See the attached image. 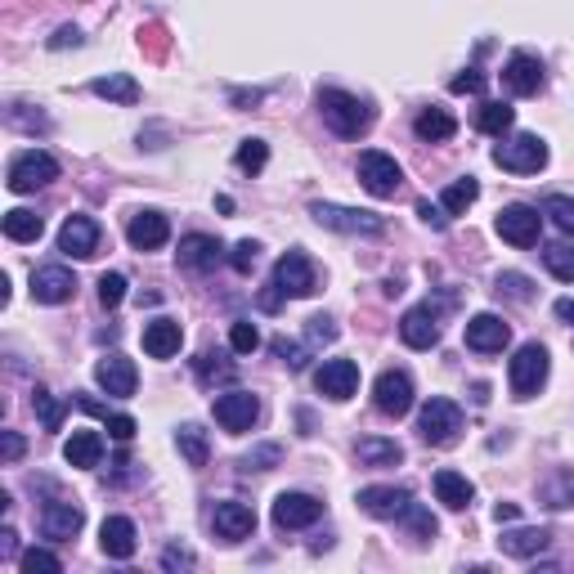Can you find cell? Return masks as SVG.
<instances>
[{"label":"cell","mask_w":574,"mask_h":574,"mask_svg":"<svg viewBox=\"0 0 574 574\" xmlns=\"http://www.w3.org/2000/svg\"><path fill=\"white\" fill-rule=\"evenodd\" d=\"M319 113L341 140H359V135L373 126V108L359 95H350V90H332V86L319 90Z\"/></svg>","instance_id":"1"},{"label":"cell","mask_w":574,"mask_h":574,"mask_svg":"<svg viewBox=\"0 0 574 574\" xmlns=\"http://www.w3.org/2000/svg\"><path fill=\"white\" fill-rule=\"evenodd\" d=\"M543 382H548V350H543L539 341H530V346H521L512 355V364H507V386H512L516 400H534V395L543 391Z\"/></svg>","instance_id":"2"},{"label":"cell","mask_w":574,"mask_h":574,"mask_svg":"<svg viewBox=\"0 0 574 574\" xmlns=\"http://www.w3.org/2000/svg\"><path fill=\"white\" fill-rule=\"evenodd\" d=\"M418 431L431 449H449L462 435V409L453 400H427L418 413Z\"/></svg>","instance_id":"3"},{"label":"cell","mask_w":574,"mask_h":574,"mask_svg":"<svg viewBox=\"0 0 574 574\" xmlns=\"http://www.w3.org/2000/svg\"><path fill=\"white\" fill-rule=\"evenodd\" d=\"M494 162L512 175H539L548 166V144L539 135H512L494 148Z\"/></svg>","instance_id":"4"},{"label":"cell","mask_w":574,"mask_h":574,"mask_svg":"<svg viewBox=\"0 0 574 574\" xmlns=\"http://www.w3.org/2000/svg\"><path fill=\"white\" fill-rule=\"evenodd\" d=\"M359 184H364L373 198H395L404 184V171L400 162H395L391 153H377V148H368V153H359Z\"/></svg>","instance_id":"5"},{"label":"cell","mask_w":574,"mask_h":574,"mask_svg":"<svg viewBox=\"0 0 574 574\" xmlns=\"http://www.w3.org/2000/svg\"><path fill=\"white\" fill-rule=\"evenodd\" d=\"M50 180H59V162H54L45 148H27L9 162V189L14 193H32V189H45Z\"/></svg>","instance_id":"6"},{"label":"cell","mask_w":574,"mask_h":574,"mask_svg":"<svg viewBox=\"0 0 574 574\" xmlns=\"http://www.w3.org/2000/svg\"><path fill=\"white\" fill-rule=\"evenodd\" d=\"M310 216L323 229H337V234H382L386 220L373 211H355V207H337V202H314Z\"/></svg>","instance_id":"7"},{"label":"cell","mask_w":574,"mask_h":574,"mask_svg":"<svg viewBox=\"0 0 574 574\" xmlns=\"http://www.w3.org/2000/svg\"><path fill=\"white\" fill-rule=\"evenodd\" d=\"M498 238L512 247H534L539 243V229H543V216L539 207H525V202H512V207L498 211Z\"/></svg>","instance_id":"8"},{"label":"cell","mask_w":574,"mask_h":574,"mask_svg":"<svg viewBox=\"0 0 574 574\" xmlns=\"http://www.w3.org/2000/svg\"><path fill=\"white\" fill-rule=\"evenodd\" d=\"M211 409H216V422L229 435L252 431L256 418H261V400H256L252 391H225V395H216V404H211Z\"/></svg>","instance_id":"9"},{"label":"cell","mask_w":574,"mask_h":574,"mask_svg":"<svg viewBox=\"0 0 574 574\" xmlns=\"http://www.w3.org/2000/svg\"><path fill=\"white\" fill-rule=\"evenodd\" d=\"M373 404L386 418H404V413L413 409V377L400 373V368H386L373 382Z\"/></svg>","instance_id":"10"},{"label":"cell","mask_w":574,"mask_h":574,"mask_svg":"<svg viewBox=\"0 0 574 574\" xmlns=\"http://www.w3.org/2000/svg\"><path fill=\"white\" fill-rule=\"evenodd\" d=\"M355 503L364 507L368 516H377V521H404V516L413 512V494H409V489H395V485H368V489H359Z\"/></svg>","instance_id":"11"},{"label":"cell","mask_w":574,"mask_h":574,"mask_svg":"<svg viewBox=\"0 0 574 574\" xmlns=\"http://www.w3.org/2000/svg\"><path fill=\"white\" fill-rule=\"evenodd\" d=\"M274 283H279L283 296H314L319 270H314V261L305 252H287V256H279V265H274Z\"/></svg>","instance_id":"12"},{"label":"cell","mask_w":574,"mask_h":574,"mask_svg":"<svg viewBox=\"0 0 574 574\" xmlns=\"http://www.w3.org/2000/svg\"><path fill=\"white\" fill-rule=\"evenodd\" d=\"M314 386H319V395H328V400H350V395L359 391V364L355 359H323V368L314 373Z\"/></svg>","instance_id":"13"},{"label":"cell","mask_w":574,"mask_h":574,"mask_svg":"<svg viewBox=\"0 0 574 574\" xmlns=\"http://www.w3.org/2000/svg\"><path fill=\"white\" fill-rule=\"evenodd\" d=\"M323 516V503L314 494H279L274 498V525L279 530H305V525H314Z\"/></svg>","instance_id":"14"},{"label":"cell","mask_w":574,"mask_h":574,"mask_svg":"<svg viewBox=\"0 0 574 574\" xmlns=\"http://www.w3.org/2000/svg\"><path fill=\"white\" fill-rule=\"evenodd\" d=\"M211 525H216V534L225 543H243V539H252V530H256V512L247 503H238V498H225V503H216V512H211Z\"/></svg>","instance_id":"15"},{"label":"cell","mask_w":574,"mask_h":574,"mask_svg":"<svg viewBox=\"0 0 574 574\" xmlns=\"http://www.w3.org/2000/svg\"><path fill=\"white\" fill-rule=\"evenodd\" d=\"M59 252L77 256V261H90L99 252V225L90 216H68L59 229Z\"/></svg>","instance_id":"16"},{"label":"cell","mask_w":574,"mask_h":574,"mask_svg":"<svg viewBox=\"0 0 574 574\" xmlns=\"http://www.w3.org/2000/svg\"><path fill=\"white\" fill-rule=\"evenodd\" d=\"M507 341H512V328H507L498 314H476V319H467V346L476 350V355H498Z\"/></svg>","instance_id":"17"},{"label":"cell","mask_w":574,"mask_h":574,"mask_svg":"<svg viewBox=\"0 0 574 574\" xmlns=\"http://www.w3.org/2000/svg\"><path fill=\"white\" fill-rule=\"evenodd\" d=\"M99 548H104V557H113V561H131L135 548H140L135 521H126V516H108V521L99 525Z\"/></svg>","instance_id":"18"},{"label":"cell","mask_w":574,"mask_h":574,"mask_svg":"<svg viewBox=\"0 0 574 574\" xmlns=\"http://www.w3.org/2000/svg\"><path fill=\"white\" fill-rule=\"evenodd\" d=\"M126 238H131L135 252H157V247H166V238H171V220H166L162 211H140V216H131V225H126Z\"/></svg>","instance_id":"19"},{"label":"cell","mask_w":574,"mask_h":574,"mask_svg":"<svg viewBox=\"0 0 574 574\" xmlns=\"http://www.w3.org/2000/svg\"><path fill=\"white\" fill-rule=\"evenodd\" d=\"M180 265L184 270H193V274H207V270H216L220 265V256H225V247H220V238H211V234H189V238H180Z\"/></svg>","instance_id":"20"},{"label":"cell","mask_w":574,"mask_h":574,"mask_svg":"<svg viewBox=\"0 0 574 574\" xmlns=\"http://www.w3.org/2000/svg\"><path fill=\"white\" fill-rule=\"evenodd\" d=\"M95 382L104 386L108 395H117V400H126V395H135V382H140V373H135V364L126 355H108L95 364Z\"/></svg>","instance_id":"21"},{"label":"cell","mask_w":574,"mask_h":574,"mask_svg":"<svg viewBox=\"0 0 574 574\" xmlns=\"http://www.w3.org/2000/svg\"><path fill=\"white\" fill-rule=\"evenodd\" d=\"M72 292H77V279L63 265H45V270L32 274V296L41 305H63V301H72Z\"/></svg>","instance_id":"22"},{"label":"cell","mask_w":574,"mask_h":574,"mask_svg":"<svg viewBox=\"0 0 574 574\" xmlns=\"http://www.w3.org/2000/svg\"><path fill=\"white\" fill-rule=\"evenodd\" d=\"M503 86L512 90V95H539L543 90V63L534 59V54H512L503 68Z\"/></svg>","instance_id":"23"},{"label":"cell","mask_w":574,"mask_h":574,"mask_svg":"<svg viewBox=\"0 0 574 574\" xmlns=\"http://www.w3.org/2000/svg\"><path fill=\"white\" fill-rule=\"evenodd\" d=\"M400 337H404V346H413V350H431L435 341H440V323H435L431 305H413V310L404 314V319H400Z\"/></svg>","instance_id":"24"},{"label":"cell","mask_w":574,"mask_h":574,"mask_svg":"<svg viewBox=\"0 0 574 574\" xmlns=\"http://www.w3.org/2000/svg\"><path fill=\"white\" fill-rule=\"evenodd\" d=\"M81 525H86V516H81V507H72V503H50L41 512V534L45 539H54V543L77 539Z\"/></svg>","instance_id":"25"},{"label":"cell","mask_w":574,"mask_h":574,"mask_svg":"<svg viewBox=\"0 0 574 574\" xmlns=\"http://www.w3.org/2000/svg\"><path fill=\"white\" fill-rule=\"evenodd\" d=\"M180 341H184V332H180V323L175 319H153V323H144V350L153 359H171V355H180Z\"/></svg>","instance_id":"26"},{"label":"cell","mask_w":574,"mask_h":574,"mask_svg":"<svg viewBox=\"0 0 574 574\" xmlns=\"http://www.w3.org/2000/svg\"><path fill=\"white\" fill-rule=\"evenodd\" d=\"M435 498H440L449 512H462V507H471V498H476V485H471L462 471H435Z\"/></svg>","instance_id":"27"},{"label":"cell","mask_w":574,"mask_h":574,"mask_svg":"<svg viewBox=\"0 0 574 574\" xmlns=\"http://www.w3.org/2000/svg\"><path fill=\"white\" fill-rule=\"evenodd\" d=\"M63 458H68V467H99V458H104V440H99V431H72L68 444H63Z\"/></svg>","instance_id":"28"},{"label":"cell","mask_w":574,"mask_h":574,"mask_svg":"<svg viewBox=\"0 0 574 574\" xmlns=\"http://www.w3.org/2000/svg\"><path fill=\"white\" fill-rule=\"evenodd\" d=\"M413 131H418V140L440 144V140H453L458 122H453V113H444V108H422L418 122H413Z\"/></svg>","instance_id":"29"},{"label":"cell","mask_w":574,"mask_h":574,"mask_svg":"<svg viewBox=\"0 0 574 574\" xmlns=\"http://www.w3.org/2000/svg\"><path fill=\"white\" fill-rule=\"evenodd\" d=\"M498 548L507 552V557H539L543 548H548V530H507L503 539H498Z\"/></svg>","instance_id":"30"},{"label":"cell","mask_w":574,"mask_h":574,"mask_svg":"<svg viewBox=\"0 0 574 574\" xmlns=\"http://www.w3.org/2000/svg\"><path fill=\"white\" fill-rule=\"evenodd\" d=\"M355 458L368 462V467H395V462L404 458V449L395 440H373V435H368V440L355 444Z\"/></svg>","instance_id":"31"},{"label":"cell","mask_w":574,"mask_h":574,"mask_svg":"<svg viewBox=\"0 0 574 574\" xmlns=\"http://www.w3.org/2000/svg\"><path fill=\"white\" fill-rule=\"evenodd\" d=\"M175 444H180V453H184V462L189 467H207V431L198 427V422H184L180 431H175Z\"/></svg>","instance_id":"32"},{"label":"cell","mask_w":574,"mask_h":574,"mask_svg":"<svg viewBox=\"0 0 574 574\" xmlns=\"http://www.w3.org/2000/svg\"><path fill=\"white\" fill-rule=\"evenodd\" d=\"M41 216L36 211H23V207H14V211H5V238H14V243H36L41 238Z\"/></svg>","instance_id":"33"},{"label":"cell","mask_w":574,"mask_h":574,"mask_svg":"<svg viewBox=\"0 0 574 574\" xmlns=\"http://www.w3.org/2000/svg\"><path fill=\"white\" fill-rule=\"evenodd\" d=\"M90 90H95L99 99H113V104H126V108L140 104V86H135L131 77H122V72H117V77H99Z\"/></svg>","instance_id":"34"},{"label":"cell","mask_w":574,"mask_h":574,"mask_svg":"<svg viewBox=\"0 0 574 574\" xmlns=\"http://www.w3.org/2000/svg\"><path fill=\"white\" fill-rule=\"evenodd\" d=\"M476 198H480V184L467 175V180H453L449 189L440 193V207H444V216H462V211H467Z\"/></svg>","instance_id":"35"},{"label":"cell","mask_w":574,"mask_h":574,"mask_svg":"<svg viewBox=\"0 0 574 574\" xmlns=\"http://www.w3.org/2000/svg\"><path fill=\"white\" fill-rule=\"evenodd\" d=\"M512 122H516L512 104H480V113H476V126H480L485 135H503V131H512Z\"/></svg>","instance_id":"36"},{"label":"cell","mask_w":574,"mask_h":574,"mask_svg":"<svg viewBox=\"0 0 574 574\" xmlns=\"http://www.w3.org/2000/svg\"><path fill=\"white\" fill-rule=\"evenodd\" d=\"M543 265H548L561 283H574V247L570 243H552L548 252H543Z\"/></svg>","instance_id":"37"},{"label":"cell","mask_w":574,"mask_h":574,"mask_svg":"<svg viewBox=\"0 0 574 574\" xmlns=\"http://www.w3.org/2000/svg\"><path fill=\"white\" fill-rule=\"evenodd\" d=\"M543 216H552V225H557L561 234H574V198H566V193H552V198L543 202Z\"/></svg>","instance_id":"38"},{"label":"cell","mask_w":574,"mask_h":574,"mask_svg":"<svg viewBox=\"0 0 574 574\" xmlns=\"http://www.w3.org/2000/svg\"><path fill=\"white\" fill-rule=\"evenodd\" d=\"M81 409H86V413H99V418L108 422V431H113V440L126 444V440L135 435V418H126V413H108V409H99L95 400H81Z\"/></svg>","instance_id":"39"},{"label":"cell","mask_w":574,"mask_h":574,"mask_svg":"<svg viewBox=\"0 0 574 574\" xmlns=\"http://www.w3.org/2000/svg\"><path fill=\"white\" fill-rule=\"evenodd\" d=\"M229 346H234L238 355H252V350L261 346V332H256V323H247V319L229 323Z\"/></svg>","instance_id":"40"},{"label":"cell","mask_w":574,"mask_h":574,"mask_svg":"<svg viewBox=\"0 0 574 574\" xmlns=\"http://www.w3.org/2000/svg\"><path fill=\"white\" fill-rule=\"evenodd\" d=\"M32 409L41 413V422H45V427H50V431H59V422H63V404L54 400L50 391H41V386H36V395H32Z\"/></svg>","instance_id":"41"},{"label":"cell","mask_w":574,"mask_h":574,"mask_svg":"<svg viewBox=\"0 0 574 574\" xmlns=\"http://www.w3.org/2000/svg\"><path fill=\"white\" fill-rule=\"evenodd\" d=\"M18 566H23L27 574H36V570L59 574V570H63V561L54 557V552H45V548H32V552H23V557H18Z\"/></svg>","instance_id":"42"},{"label":"cell","mask_w":574,"mask_h":574,"mask_svg":"<svg viewBox=\"0 0 574 574\" xmlns=\"http://www.w3.org/2000/svg\"><path fill=\"white\" fill-rule=\"evenodd\" d=\"M265 162H270V144H265V140H247L243 148H238V166H243V171L256 175Z\"/></svg>","instance_id":"43"},{"label":"cell","mask_w":574,"mask_h":574,"mask_svg":"<svg viewBox=\"0 0 574 574\" xmlns=\"http://www.w3.org/2000/svg\"><path fill=\"white\" fill-rule=\"evenodd\" d=\"M99 301H104V310H117L126 301V274H104L99 279Z\"/></svg>","instance_id":"44"},{"label":"cell","mask_w":574,"mask_h":574,"mask_svg":"<svg viewBox=\"0 0 574 574\" xmlns=\"http://www.w3.org/2000/svg\"><path fill=\"white\" fill-rule=\"evenodd\" d=\"M543 498H548V507H570L574 503V476H561L557 485H548Z\"/></svg>","instance_id":"45"},{"label":"cell","mask_w":574,"mask_h":574,"mask_svg":"<svg viewBox=\"0 0 574 574\" xmlns=\"http://www.w3.org/2000/svg\"><path fill=\"white\" fill-rule=\"evenodd\" d=\"M498 292H507L512 301H530V279L525 274H498Z\"/></svg>","instance_id":"46"},{"label":"cell","mask_w":574,"mask_h":574,"mask_svg":"<svg viewBox=\"0 0 574 574\" xmlns=\"http://www.w3.org/2000/svg\"><path fill=\"white\" fill-rule=\"evenodd\" d=\"M256 256H261V247H256L252 238H247V243H238V247H234V256H229V261H234V270H238V274H252Z\"/></svg>","instance_id":"47"},{"label":"cell","mask_w":574,"mask_h":574,"mask_svg":"<svg viewBox=\"0 0 574 574\" xmlns=\"http://www.w3.org/2000/svg\"><path fill=\"white\" fill-rule=\"evenodd\" d=\"M480 90H485V77H480L476 68H471L467 77H458V81H453V95H480Z\"/></svg>","instance_id":"48"},{"label":"cell","mask_w":574,"mask_h":574,"mask_svg":"<svg viewBox=\"0 0 574 574\" xmlns=\"http://www.w3.org/2000/svg\"><path fill=\"white\" fill-rule=\"evenodd\" d=\"M310 337L314 341H332V337H337V328H332L328 314H314V319H310Z\"/></svg>","instance_id":"49"},{"label":"cell","mask_w":574,"mask_h":574,"mask_svg":"<svg viewBox=\"0 0 574 574\" xmlns=\"http://www.w3.org/2000/svg\"><path fill=\"white\" fill-rule=\"evenodd\" d=\"M162 566H166V570H175V566H193V552H189V548H166V552H162Z\"/></svg>","instance_id":"50"},{"label":"cell","mask_w":574,"mask_h":574,"mask_svg":"<svg viewBox=\"0 0 574 574\" xmlns=\"http://www.w3.org/2000/svg\"><path fill=\"white\" fill-rule=\"evenodd\" d=\"M418 216L427 220V225H435V229H444V225H449V216H444V207H431V202H418Z\"/></svg>","instance_id":"51"},{"label":"cell","mask_w":574,"mask_h":574,"mask_svg":"<svg viewBox=\"0 0 574 574\" xmlns=\"http://www.w3.org/2000/svg\"><path fill=\"white\" fill-rule=\"evenodd\" d=\"M279 355H283V364H292V368L305 364V350L296 346V341H279Z\"/></svg>","instance_id":"52"},{"label":"cell","mask_w":574,"mask_h":574,"mask_svg":"<svg viewBox=\"0 0 574 574\" xmlns=\"http://www.w3.org/2000/svg\"><path fill=\"white\" fill-rule=\"evenodd\" d=\"M18 458H23V435L5 431V462H18Z\"/></svg>","instance_id":"53"},{"label":"cell","mask_w":574,"mask_h":574,"mask_svg":"<svg viewBox=\"0 0 574 574\" xmlns=\"http://www.w3.org/2000/svg\"><path fill=\"white\" fill-rule=\"evenodd\" d=\"M279 301H283V292H279V283H270L261 292V310H279Z\"/></svg>","instance_id":"54"},{"label":"cell","mask_w":574,"mask_h":574,"mask_svg":"<svg viewBox=\"0 0 574 574\" xmlns=\"http://www.w3.org/2000/svg\"><path fill=\"white\" fill-rule=\"evenodd\" d=\"M274 458H279V449H261V453H256V458H243V467L252 471L256 462H274ZM256 471H261V467H256Z\"/></svg>","instance_id":"55"},{"label":"cell","mask_w":574,"mask_h":574,"mask_svg":"<svg viewBox=\"0 0 574 574\" xmlns=\"http://www.w3.org/2000/svg\"><path fill=\"white\" fill-rule=\"evenodd\" d=\"M494 521L503 525V521H516V503H498L494 507Z\"/></svg>","instance_id":"56"},{"label":"cell","mask_w":574,"mask_h":574,"mask_svg":"<svg viewBox=\"0 0 574 574\" xmlns=\"http://www.w3.org/2000/svg\"><path fill=\"white\" fill-rule=\"evenodd\" d=\"M68 41H72V45H77V41H81V32H77V27H63V32H59V36H54V45H68Z\"/></svg>","instance_id":"57"},{"label":"cell","mask_w":574,"mask_h":574,"mask_svg":"<svg viewBox=\"0 0 574 574\" xmlns=\"http://www.w3.org/2000/svg\"><path fill=\"white\" fill-rule=\"evenodd\" d=\"M557 319L574 323V301H570V296H566V301H557Z\"/></svg>","instance_id":"58"}]
</instances>
